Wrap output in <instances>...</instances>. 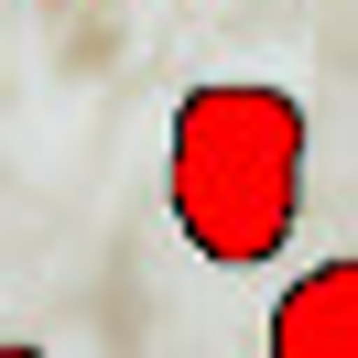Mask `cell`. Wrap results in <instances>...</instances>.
<instances>
[{
	"label": "cell",
	"mask_w": 358,
	"mask_h": 358,
	"mask_svg": "<svg viewBox=\"0 0 358 358\" xmlns=\"http://www.w3.org/2000/svg\"><path fill=\"white\" fill-rule=\"evenodd\" d=\"M163 196H174L185 250L250 271L293 239L304 217V98L261 87V76H206L174 98V141H163Z\"/></svg>",
	"instance_id": "cell-1"
},
{
	"label": "cell",
	"mask_w": 358,
	"mask_h": 358,
	"mask_svg": "<svg viewBox=\"0 0 358 358\" xmlns=\"http://www.w3.org/2000/svg\"><path fill=\"white\" fill-rule=\"evenodd\" d=\"M0 358H44V348H22V336H0Z\"/></svg>",
	"instance_id": "cell-3"
},
{
	"label": "cell",
	"mask_w": 358,
	"mask_h": 358,
	"mask_svg": "<svg viewBox=\"0 0 358 358\" xmlns=\"http://www.w3.org/2000/svg\"><path fill=\"white\" fill-rule=\"evenodd\" d=\"M271 358H358V261H315L271 304Z\"/></svg>",
	"instance_id": "cell-2"
}]
</instances>
